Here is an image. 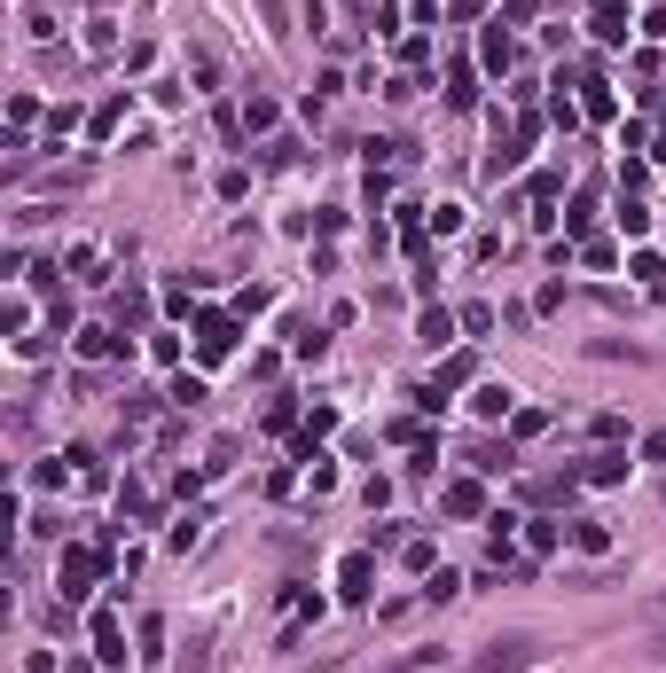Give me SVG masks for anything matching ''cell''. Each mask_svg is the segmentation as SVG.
Segmentation results:
<instances>
[{
	"label": "cell",
	"mask_w": 666,
	"mask_h": 673,
	"mask_svg": "<svg viewBox=\"0 0 666 673\" xmlns=\"http://www.w3.org/2000/svg\"><path fill=\"white\" fill-rule=\"evenodd\" d=\"M533 658H541L533 634H502V642H486V658H478L471 673H518V666H533Z\"/></svg>",
	"instance_id": "1"
},
{
	"label": "cell",
	"mask_w": 666,
	"mask_h": 673,
	"mask_svg": "<svg viewBox=\"0 0 666 673\" xmlns=\"http://www.w3.org/2000/svg\"><path fill=\"white\" fill-rule=\"evenodd\" d=\"M659 658H666V634H659Z\"/></svg>",
	"instance_id": "4"
},
{
	"label": "cell",
	"mask_w": 666,
	"mask_h": 673,
	"mask_svg": "<svg viewBox=\"0 0 666 673\" xmlns=\"http://www.w3.org/2000/svg\"><path fill=\"white\" fill-rule=\"evenodd\" d=\"M337 587H345V595L361 603V595H369V556H345V572H337Z\"/></svg>",
	"instance_id": "2"
},
{
	"label": "cell",
	"mask_w": 666,
	"mask_h": 673,
	"mask_svg": "<svg viewBox=\"0 0 666 673\" xmlns=\"http://www.w3.org/2000/svg\"><path fill=\"white\" fill-rule=\"evenodd\" d=\"M228 345H236V329H228V321L212 314V321H204V360H220V353H228Z\"/></svg>",
	"instance_id": "3"
}]
</instances>
